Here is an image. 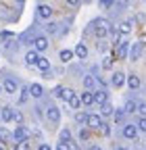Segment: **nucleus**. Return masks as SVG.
Segmentation results:
<instances>
[{"mask_svg": "<svg viewBox=\"0 0 146 150\" xmlns=\"http://www.w3.org/2000/svg\"><path fill=\"white\" fill-rule=\"evenodd\" d=\"M46 119L52 121V123H59V119H61V110H59L57 106H48V108H46Z\"/></svg>", "mask_w": 146, "mask_h": 150, "instance_id": "nucleus-1", "label": "nucleus"}, {"mask_svg": "<svg viewBox=\"0 0 146 150\" xmlns=\"http://www.w3.org/2000/svg\"><path fill=\"white\" fill-rule=\"evenodd\" d=\"M123 136H125L127 140H134V138L138 136V127H136V125H132V123H127V125L123 127Z\"/></svg>", "mask_w": 146, "mask_h": 150, "instance_id": "nucleus-2", "label": "nucleus"}, {"mask_svg": "<svg viewBox=\"0 0 146 150\" xmlns=\"http://www.w3.org/2000/svg\"><path fill=\"white\" fill-rule=\"evenodd\" d=\"M108 31H111V27H108V21H104V19H102V21H98V27H96V35L98 38H104Z\"/></svg>", "mask_w": 146, "mask_h": 150, "instance_id": "nucleus-3", "label": "nucleus"}, {"mask_svg": "<svg viewBox=\"0 0 146 150\" xmlns=\"http://www.w3.org/2000/svg\"><path fill=\"white\" fill-rule=\"evenodd\" d=\"M86 123H88V127H92V129H100V125H102V121H100L98 115H88Z\"/></svg>", "mask_w": 146, "mask_h": 150, "instance_id": "nucleus-4", "label": "nucleus"}, {"mask_svg": "<svg viewBox=\"0 0 146 150\" xmlns=\"http://www.w3.org/2000/svg\"><path fill=\"white\" fill-rule=\"evenodd\" d=\"M38 17H40V19H50V17H52V8H50L48 4H40V6H38Z\"/></svg>", "mask_w": 146, "mask_h": 150, "instance_id": "nucleus-5", "label": "nucleus"}, {"mask_svg": "<svg viewBox=\"0 0 146 150\" xmlns=\"http://www.w3.org/2000/svg\"><path fill=\"white\" fill-rule=\"evenodd\" d=\"M13 138L17 140V142H23V140H27V129L23 127V125H19L15 129V134H13Z\"/></svg>", "mask_w": 146, "mask_h": 150, "instance_id": "nucleus-6", "label": "nucleus"}, {"mask_svg": "<svg viewBox=\"0 0 146 150\" xmlns=\"http://www.w3.org/2000/svg\"><path fill=\"white\" fill-rule=\"evenodd\" d=\"M111 83H113L115 88H121V86L125 83V75H123L121 71H115V73H113V79H111Z\"/></svg>", "mask_w": 146, "mask_h": 150, "instance_id": "nucleus-7", "label": "nucleus"}, {"mask_svg": "<svg viewBox=\"0 0 146 150\" xmlns=\"http://www.w3.org/2000/svg\"><path fill=\"white\" fill-rule=\"evenodd\" d=\"M33 46H35V52H42V50L48 48V40L40 35V38H35V40H33Z\"/></svg>", "mask_w": 146, "mask_h": 150, "instance_id": "nucleus-8", "label": "nucleus"}, {"mask_svg": "<svg viewBox=\"0 0 146 150\" xmlns=\"http://www.w3.org/2000/svg\"><path fill=\"white\" fill-rule=\"evenodd\" d=\"M92 96H94V102H96V104H104L106 98H108V94H106L104 90H98V92H92Z\"/></svg>", "mask_w": 146, "mask_h": 150, "instance_id": "nucleus-9", "label": "nucleus"}, {"mask_svg": "<svg viewBox=\"0 0 146 150\" xmlns=\"http://www.w3.org/2000/svg\"><path fill=\"white\" fill-rule=\"evenodd\" d=\"M2 90H4L6 94H15V92H17V81H13V79H4Z\"/></svg>", "mask_w": 146, "mask_h": 150, "instance_id": "nucleus-10", "label": "nucleus"}, {"mask_svg": "<svg viewBox=\"0 0 146 150\" xmlns=\"http://www.w3.org/2000/svg\"><path fill=\"white\" fill-rule=\"evenodd\" d=\"M142 54V44H132V50H130V59L132 61H138Z\"/></svg>", "mask_w": 146, "mask_h": 150, "instance_id": "nucleus-11", "label": "nucleus"}, {"mask_svg": "<svg viewBox=\"0 0 146 150\" xmlns=\"http://www.w3.org/2000/svg\"><path fill=\"white\" fill-rule=\"evenodd\" d=\"M29 94H31L33 98H40L42 94H44V90H42L40 83H31V86H29Z\"/></svg>", "mask_w": 146, "mask_h": 150, "instance_id": "nucleus-12", "label": "nucleus"}, {"mask_svg": "<svg viewBox=\"0 0 146 150\" xmlns=\"http://www.w3.org/2000/svg\"><path fill=\"white\" fill-rule=\"evenodd\" d=\"M38 59H40V56H38V52H35V50H29V52L25 54V63H27V65H35V63H38Z\"/></svg>", "mask_w": 146, "mask_h": 150, "instance_id": "nucleus-13", "label": "nucleus"}, {"mask_svg": "<svg viewBox=\"0 0 146 150\" xmlns=\"http://www.w3.org/2000/svg\"><path fill=\"white\" fill-rule=\"evenodd\" d=\"M79 100H82V104H86V106H88V104H94V96H92V92H88V90L79 96Z\"/></svg>", "mask_w": 146, "mask_h": 150, "instance_id": "nucleus-14", "label": "nucleus"}, {"mask_svg": "<svg viewBox=\"0 0 146 150\" xmlns=\"http://www.w3.org/2000/svg\"><path fill=\"white\" fill-rule=\"evenodd\" d=\"M35 65H38V69H40V71H44V73H48V69H50V61H48V59H44V56H40Z\"/></svg>", "mask_w": 146, "mask_h": 150, "instance_id": "nucleus-15", "label": "nucleus"}, {"mask_svg": "<svg viewBox=\"0 0 146 150\" xmlns=\"http://www.w3.org/2000/svg\"><path fill=\"white\" fill-rule=\"evenodd\" d=\"M125 81H127V86H130L132 90H138L140 88V77H138V75H130Z\"/></svg>", "mask_w": 146, "mask_h": 150, "instance_id": "nucleus-16", "label": "nucleus"}, {"mask_svg": "<svg viewBox=\"0 0 146 150\" xmlns=\"http://www.w3.org/2000/svg\"><path fill=\"white\" fill-rule=\"evenodd\" d=\"M127 48H130L127 42H119V48H117V56H119V59H125V56H127Z\"/></svg>", "mask_w": 146, "mask_h": 150, "instance_id": "nucleus-17", "label": "nucleus"}, {"mask_svg": "<svg viewBox=\"0 0 146 150\" xmlns=\"http://www.w3.org/2000/svg\"><path fill=\"white\" fill-rule=\"evenodd\" d=\"M11 134H9V129L6 127H0V144H6V142H11Z\"/></svg>", "mask_w": 146, "mask_h": 150, "instance_id": "nucleus-18", "label": "nucleus"}, {"mask_svg": "<svg viewBox=\"0 0 146 150\" xmlns=\"http://www.w3.org/2000/svg\"><path fill=\"white\" fill-rule=\"evenodd\" d=\"M113 110H115V108H113L111 104H108V102L100 104V115H102V117H108V115H113Z\"/></svg>", "mask_w": 146, "mask_h": 150, "instance_id": "nucleus-19", "label": "nucleus"}, {"mask_svg": "<svg viewBox=\"0 0 146 150\" xmlns=\"http://www.w3.org/2000/svg\"><path fill=\"white\" fill-rule=\"evenodd\" d=\"M94 86H96V79L92 77V75H86V77H84V88L90 92V90H92Z\"/></svg>", "mask_w": 146, "mask_h": 150, "instance_id": "nucleus-20", "label": "nucleus"}, {"mask_svg": "<svg viewBox=\"0 0 146 150\" xmlns=\"http://www.w3.org/2000/svg\"><path fill=\"white\" fill-rule=\"evenodd\" d=\"M75 54L79 56V59H86V56H88V48H86V44H77V46H75Z\"/></svg>", "mask_w": 146, "mask_h": 150, "instance_id": "nucleus-21", "label": "nucleus"}, {"mask_svg": "<svg viewBox=\"0 0 146 150\" xmlns=\"http://www.w3.org/2000/svg\"><path fill=\"white\" fill-rule=\"evenodd\" d=\"M132 31V21H123L121 25H119V33H123V35H127Z\"/></svg>", "mask_w": 146, "mask_h": 150, "instance_id": "nucleus-22", "label": "nucleus"}, {"mask_svg": "<svg viewBox=\"0 0 146 150\" xmlns=\"http://www.w3.org/2000/svg\"><path fill=\"white\" fill-rule=\"evenodd\" d=\"M13 112H15V110H13L11 106H4V108H2V121H13Z\"/></svg>", "mask_w": 146, "mask_h": 150, "instance_id": "nucleus-23", "label": "nucleus"}, {"mask_svg": "<svg viewBox=\"0 0 146 150\" xmlns=\"http://www.w3.org/2000/svg\"><path fill=\"white\" fill-rule=\"evenodd\" d=\"M69 104H71V108H79V106H82V100H79V96H77V94H73V96H71Z\"/></svg>", "mask_w": 146, "mask_h": 150, "instance_id": "nucleus-24", "label": "nucleus"}, {"mask_svg": "<svg viewBox=\"0 0 146 150\" xmlns=\"http://www.w3.org/2000/svg\"><path fill=\"white\" fill-rule=\"evenodd\" d=\"M71 59H73V52L71 50H61V61L63 63H69Z\"/></svg>", "mask_w": 146, "mask_h": 150, "instance_id": "nucleus-25", "label": "nucleus"}, {"mask_svg": "<svg viewBox=\"0 0 146 150\" xmlns=\"http://www.w3.org/2000/svg\"><path fill=\"white\" fill-rule=\"evenodd\" d=\"M136 110H138V104L134 100H130V102L125 104V112H136Z\"/></svg>", "mask_w": 146, "mask_h": 150, "instance_id": "nucleus-26", "label": "nucleus"}, {"mask_svg": "<svg viewBox=\"0 0 146 150\" xmlns=\"http://www.w3.org/2000/svg\"><path fill=\"white\" fill-rule=\"evenodd\" d=\"M15 150H29V140H23V142H17Z\"/></svg>", "mask_w": 146, "mask_h": 150, "instance_id": "nucleus-27", "label": "nucleus"}, {"mask_svg": "<svg viewBox=\"0 0 146 150\" xmlns=\"http://www.w3.org/2000/svg\"><path fill=\"white\" fill-rule=\"evenodd\" d=\"M86 119H88V115H86V112H84V110H79V112H75V121H77V123H86Z\"/></svg>", "mask_w": 146, "mask_h": 150, "instance_id": "nucleus-28", "label": "nucleus"}, {"mask_svg": "<svg viewBox=\"0 0 146 150\" xmlns=\"http://www.w3.org/2000/svg\"><path fill=\"white\" fill-rule=\"evenodd\" d=\"M61 142H71V131L69 129H63L61 131Z\"/></svg>", "mask_w": 146, "mask_h": 150, "instance_id": "nucleus-29", "label": "nucleus"}, {"mask_svg": "<svg viewBox=\"0 0 146 150\" xmlns=\"http://www.w3.org/2000/svg\"><path fill=\"white\" fill-rule=\"evenodd\" d=\"M57 150H73V146H71V142H59Z\"/></svg>", "mask_w": 146, "mask_h": 150, "instance_id": "nucleus-30", "label": "nucleus"}, {"mask_svg": "<svg viewBox=\"0 0 146 150\" xmlns=\"http://www.w3.org/2000/svg\"><path fill=\"white\" fill-rule=\"evenodd\" d=\"M123 115H125V110H121V108H119V110H113V117H115V121H117V123H119V121H123Z\"/></svg>", "mask_w": 146, "mask_h": 150, "instance_id": "nucleus-31", "label": "nucleus"}, {"mask_svg": "<svg viewBox=\"0 0 146 150\" xmlns=\"http://www.w3.org/2000/svg\"><path fill=\"white\" fill-rule=\"evenodd\" d=\"M73 94H75V92H73V90H63V96H61V98L69 102V100H71V96H73Z\"/></svg>", "mask_w": 146, "mask_h": 150, "instance_id": "nucleus-32", "label": "nucleus"}, {"mask_svg": "<svg viewBox=\"0 0 146 150\" xmlns=\"http://www.w3.org/2000/svg\"><path fill=\"white\" fill-rule=\"evenodd\" d=\"M57 29H59L57 23H48V25H46V31H48V33H57Z\"/></svg>", "mask_w": 146, "mask_h": 150, "instance_id": "nucleus-33", "label": "nucleus"}, {"mask_svg": "<svg viewBox=\"0 0 146 150\" xmlns=\"http://www.w3.org/2000/svg\"><path fill=\"white\" fill-rule=\"evenodd\" d=\"M27 96H29V88H23V90H21V98H19V100H21V102H25V100H27Z\"/></svg>", "mask_w": 146, "mask_h": 150, "instance_id": "nucleus-34", "label": "nucleus"}, {"mask_svg": "<svg viewBox=\"0 0 146 150\" xmlns=\"http://www.w3.org/2000/svg\"><path fill=\"white\" fill-rule=\"evenodd\" d=\"M13 121H17V123H21V121H23V115H21L19 110H15V112H13Z\"/></svg>", "mask_w": 146, "mask_h": 150, "instance_id": "nucleus-35", "label": "nucleus"}, {"mask_svg": "<svg viewBox=\"0 0 146 150\" xmlns=\"http://www.w3.org/2000/svg\"><path fill=\"white\" fill-rule=\"evenodd\" d=\"M115 4V0H100V6L102 8H108V6H113Z\"/></svg>", "mask_w": 146, "mask_h": 150, "instance_id": "nucleus-36", "label": "nucleus"}, {"mask_svg": "<svg viewBox=\"0 0 146 150\" xmlns=\"http://www.w3.org/2000/svg\"><path fill=\"white\" fill-rule=\"evenodd\" d=\"M138 112H140L142 117H146V102H140L138 104Z\"/></svg>", "mask_w": 146, "mask_h": 150, "instance_id": "nucleus-37", "label": "nucleus"}, {"mask_svg": "<svg viewBox=\"0 0 146 150\" xmlns=\"http://www.w3.org/2000/svg\"><path fill=\"white\" fill-rule=\"evenodd\" d=\"M138 129H142V131H146V117H142L140 121H138V125H136Z\"/></svg>", "mask_w": 146, "mask_h": 150, "instance_id": "nucleus-38", "label": "nucleus"}, {"mask_svg": "<svg viewBox=\"0 0 146 150\" xmlns=\"http://www.w3.org/2000/svg\"><path fill=\"white\" fill-rule=\"evenodd\" d=\"M63 90H65L63 86H57V88H54V96H57V98H61V96H63Z\"/></svg>", "mask_w": 146, "mask_h": 150, "instance_id": "nucleus-39", "label": "nucleus"}, {"mask_svg": "<svg viewBox=\"0 0 146 150\" xmlns=\"http://www.w3.org/2000/svg\"><path fill=\"white\" fill-rule=\"evenodd\" d=\"M88 138H90V131L88 129H82L79 131V140H88Z\"/></svg>", "mask_w": 146, "mask_h": 150, "instance_id": "nucleus-40", "label": "nucleus"}, {"mask_svg": "<svg viewBox=\"0 0 146 150\" xmlns=\"http://www.w3.org/2000/svg\"><path fill=\"white\" fill-rule=\"evenodd\" d=\"M102 67H104V69H111V67H113V59H104Z\"/></svg>", "mask_w": 146, "mask_h": 150, "instance_id": "nucleus-41", "label": "nucleus"}, {"mask_svg": "<svg viewBox=\"0 0 146 150\" xmlns=\"http://www.w3.org/2000/svg\"><path fill=\"white\" fill-rule=\"evenodd\" d=\"M67 4H71V6H77V4H79V0H67Z\"/></svg>", "mask_w": 146, "mask_h": 150, "instance_id": "nucleus-42", "label": "nucleus"}, {"mask_svg": "<svg viewBox=\"0 0 146 150\" xmlns=\"http://www.w3.org/2000/svg\"><path fill=\"white\" fill-rule=\"evenodd\" d=\"M38 150H50V146H48V144H40V148H38Z\"/></svg>", "mask_w": 146, "mask_h": 150, "instance_id": "nucleus-43", "label": "nucleus"}, {"mask_svg": "<svg viewBox=\"0 0 146 150\" xmlns=\"http://www.w3.org/2000/svg\"><path fill=\"white\" fill-rule=\"evenodd\" d=\"M90 150H100V148L98 146H90Z\"/></svg>", "mask_w": 146, "mask_h": 150, "instance_id": "nucleus-44", "label": "nucleus"}, {"mask_svg": "<svg viewBox=\"0 0 146 150\" xmlns=\"http://www.w3.org/2000/svg\"><path fill=\"white\" fill-rule=\"evenodd\" d=\"M0 94H2V86H0Z\"/></svg>", "mask_w": 146, "mask_h": 150, "instance_id": "nucleus-45", "label": "nucleus"}, {"mask_svg": "<svg viewBox=\"0 0 146 150\" xmlns=\"http://www.w3.org/2000/svg\"><path fill=\"white\" fill-rule=\"evenodd\" d=\"M119 150H127V148H119Z\"/></svg>", "mask_w": 146, "mask_h": 150, "instance_id": "nucleus-46", "label": "nucleus"}, {"mask_svg": "<svg viewBox=\"0 0 146 150\" xmlns=\"http://www.w3.org/2000/svg\"><path fill=\"white\" fill-rule=\"evenodd\" d=\"M17 2H23V0H17Z\"/></svg>", "mask_w": 146, "mask_h": 150, "instance_id": "nucleus-47", "label": "nucleus"}, {"mask_svg": "<svg viewBox=\"0 0 146 150\" xmlns=\"http://www.w3.org/2000/svg\"><path fill=\"white\" fill-rule=\"evenodd\" d=\"M0 150H4V148H2V146H0Z\"/></svg>", "mask_w": 146, "mask_h": 150, "instance_id": "nucleus-48", "label": "nucleus"}, {"mask_svg": "<svg viewBox=\"0 0 146 150\" xmlns=\"http://www.w3.org/2000/svg\"><path fill=\"white\" fill-rule=\"evenodd\" d=\"M144 2H146V0H144Z\"/></svg>", "mask_w": 146, "mask_h": 150, "instance_id": "nucleus-49", "label": "nucleus"}]
</instances>
